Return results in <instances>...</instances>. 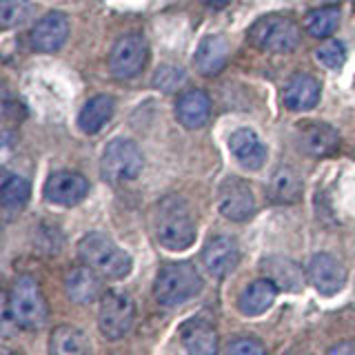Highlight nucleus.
Returning <instances> with one entry per match:
<instances>
[{
  "label": "nucleus",
  "mask_w": 355,
  "mask_h": 355,
  "mask_svg": "<svg viewBox=\"0 0 355 355\" xmlns=\"http://www.w3.org/2000/svg\"><path fill=\"white\" fill-rule=\"evenodd\" d=\"M277 297V286L266 280V277H260V280H253L238 297V309L244 315H262L266 309H271Z\"/></svg>",
  "instance_id": "aec40b11"
},
{
  "label": "nucleus",
  "mask_w": 355,
  "mask_h": 355,
  "mask_svg": "<svg viewBox=\"0 0 355 355\" xmlns=\"http://www.w3.org/2000/svg\"><path fill=\"white\" fill-rule=\"evenodd\" d=\"M202 262L207 271L216 277L229 275L240 262V249L238 242L229 236H216L211 238L202 249Z\"/></svg>",
  "instance_id": "ddd939ff"
},
{
  "label": "nucleus",
  "mask_w": 355,
  "mask_h": 355,
  "mask_svg": "<svg viewBox=\"0 0 355 355\" xmlns=\"http://www.w3.org/2000/svg\"><path fill=\"white\" fill-rule=\"evenodd\" d=\"M211 114V103L205 92L191 89V92L180 94L175 103V118L180 120V125L187 129H200L207 125Z\"/></svg>",
  "instance_id": "6ab92c4d"
},
{
  "label": "nucleus",
  "mask_w": 355,
  "mask_h": 355,
  "mask_svg": "<svg viewBox=\"0 0 355 355\" xmlns=\"http://www.w3.org/2000/svg\"><path fill=\"white\" fill-rule=\"evenodd\" d=\"M249 40L260 51L288 53L297 49L302 33H300V27L291 18L271 14L253 22V27L249 29Z\"/></svg>",
  "instance_id": "39448f33"
},
{
  "label": "nucleus",
  "mask_w": 355,
  "mask_h": 355,
  "mask_svg": "<svg viewBox=\"0 0 355 355\" xmlns=\"http://www.w3.org/2000/svg\"><path fill=\"white\" fill-rule=\"evenodd\" d=\"M114 98L111 96H94L89 98L80 116H78V127H80L85 133H89V136H94V133H98L100 129H103L107 122L111 120V116H114Z\"/></svg>",
  "instance_id": "5701e85b"
},
{
  "label": "nucleus",
  "mask_w": 355,
  "mask_h": 355,
  "mask_svg": "<svg viewBox=\"0 0 355 355\" xmlns=\"http://www.w3.org/2000/svg\"><path fill=\"white\" fill-rule=\"evenodd\" d=\"M300 147L313 158H324L338 151L340 133L327 122H304L300 125Z\"/></svg>",
  "instance_id": "dca6fc26"
},
{
  "label": "nucleus",
  "mask_w": 355,
  "mask_h": 355,
  "mask_svg": "<svg viewBox=\"0 0 355 355\" xmlns=\"http://www.w3.org/2000/svg\"><path fill=\"white\" fill-rule=\"evenodd\" d=\"M227 355H269L264 344L255 338H238L227 347Z\"/></svg>",
  "instance_id": "7c9ffc66"
},
{
  "label": "nucleus",
  "mask_w": 355,
  "mask_h": 355,
  "mask_svg": "<svg viewBox=\"0 0 355 355\" xmlns=\"http://www.w3.org/2000/svg\"><path fill=\"white\" fill-rule=\"evenodd\" d=\"M262 271L266 280H271L282 291H300L304 286L302 269L288 258H264Z\"/></svg>",
  "instance_id": "412c9836"
},
{
  "label": "nucleus",
  "mask_w": 355,
  "mask_h": 355,
  "mask_svg": "<svg viewBox=\"0 0 355 355\" xmlns=\"http://www.w3.org/2000/svg\"><path fill=\"white\" fill-rule=\"evenodd\" d=\"M155 240L166 251H187L196 242V222L180 196H166L155 205L153 214Z\"/></svg>",
  "instance_id": "f257e3e1"
},
{
  "label": "nucleus",
  "mask_w": 355,
  "mask_h": 355,
  "mask_svg": "<svg viewBox=\"0 0 355 355\" xmlns=\"http://www.w3.org/2000/svg\"><path fill=\"white\" fill-rule=\"evenodd\" d=\"M340 25V9L338 7H322L309 11L304 18V29L313 38H329Z\"/></svg>",
  "instance_id": "a878e982"
},
{
  "label": "nucleus",
  "mask_w": 355,
  "mask_h": 355,
  "mask_svg": "<svg viewBox=\"0 0 355 355\" xmlns=\"http://www.w3.org/2000/svg\"><path fill=\"white\" fill-rule=\"evenodd\" d=\"M89 193V180L78 171H53L44 182V198L51 205L76 207Z\"/></svg>",
  "instance_id": "9b49d317"
},
{
  "label": "nucleus",
  "mask_w": 355,
  "mask_h": 355,
  "mask_svg": "<svg viewBox=\"0 0 355 355\" xmlns=\"http://www.w3.org/2000/svg\"><path fill=\"white\" fill-rule=\"evenodd\" d=\"M269 196L275 202H297L300 196H302V180L297 178V173L288 166H280L269 184Z\"/></svg>",
  "instance_id": "393cba45"
},
{
  "label": "nucleus",
  "mask_w": 355,
  "mask_h": 355,
  "mask_svg": "<svg viewBox=\"0 0 355 355\" xmlns=\"http://www.w3.org/2000/svg\"><path fill=\"white\" fill-rule=\"evenodd\" d=\"M51 355H92V344L83 331L58 327L51 333Z\"/></svg>",
  "instance_id": "b1692460"
},
{
  "label": "nucleus",
  "mask_w": 355,
  "mask_h": 355,
  "mask_svg": "<svg viewBox=\"0 0 355 355\" xmlns=\"http://www.w3.org/2000/svg\"><path fill=\"white\" fill-rule=\"evenodd\" d=\"M78 258L85 266L94 269L98 275L111 277V280H122L131 273V255L122 251L118 244L105 233H87L78 242Z\"/></svg>",
  "instance_id": "f03ea898"
},
{
  "label": "nucleus",
  "mask_w": 355,
  "mask_h": 355,
  "mask_svg": "<svg viewBox=\"0 0 355 355\" xmlns=\"http://www.w3.org/2000/svg\"><path fill=\"white\" fill-rule=\"evenodd\" d=\"M284 107L291 111H309L320 103V83L309 73H295L284 87Z\"/></svg>",
  "instance_id": "a211bd4d"
},
{
  "label": "nucleus",
  "mask_w": 355,
  "mask_h": 355,
  "mask_svg": "<svg viewBox=\"0 0 355 355\" xmlns=\"http://www.w3.org/2000/svg\"><path fill=\"white\" fill-rule=\"evenodd\" d=\"M7 315L25 331H38L49 318V306L40 284L29 275H22L11 284L7 295Z\"/></svg>",
  "instance_id": "20e7f679"
},
{
  "label": "nucleus",
  "mask_w": 355,
  "mask_h": 355,
  "mask_svg": "<svg viewBox=\"0 0 355 355\" xmlns=\"http://www.w3.org/2000/svg\"><path fill=\"white\" fill-rule=\"evenodd\" d=\"M147 55L149 47L144 36H140V33H127V36H122L114 44V49L109 53V71L120 78V80H127V78L138 76L144 69Z\"/></svg>",
  "instance_id": "6e6552de"
},
{
  "label": "nucleus",
  "mask_w": 355,
  "mask_h": 355,
  "mask_svg": "<svg viewBox=\"0 0 355 355\" xmlns=\"http://www.w3.org/2000/svg\"><path fill=\"white\" fill-rule=\"evenodd\" d=\"M220 214L231 222H244L255 214V198L251 187L242 178L231 175L220 184L218 191Z\"/></svg>",
  "instance_id": "1a4fd4ad"
},
{
  "label": "nucleus",
  "mask_w": 355,
  "mask_h": 355,
  "mask_svg": "<svg viewBox=\"0 0 355 355\" xmlns=\"http://www.w3.org/2000/svg\"><path fill=\"white\" fill-rule=\"evenodd\" d=\"M64 291L76 304H92L96 300H103V280L89 266L71 269L64 277Z\"/></svg>",
  "instance_id": "f3484780"
},
{
  "label": "nucleus",
  "mask_w": 355,
  "mask_h": 355,
  "mask_svg": "<svg viewBox=\"0 0 355 355\" xmlns=\"http://www.w3.org/2000/svg\"><path fill=\"white\" fill-rule=\"evenodd\" d=\"M180 342L187 355H218L220 349L216 327L200 318L189 320L180 327Z\"/></svg>",
  "instance_id": "2eb2a0df"
},
{
  "label": "nucleus",
  "mask_w": 355,
  "mask_h": 355,
  "mask_svg": "<svg viewBox=\"0 0 355 355\" xmlns=\"http://www.w3.org/2000/svg\"><path fill=\"white\" fill-rule=\"evenodd\" d=\"M231 0H205V5L211 7V9H225Z\"/></svg>",
  "instance_id": "473e14b6"
},
{
  "label": "nucleus",
  "mask_w": 355,
  "mask_h": 355,
  "mask_svg": "<svg viewBox=\"0 0 355 355\" xmlns=\"http://www.w3.org/2000/svg\"><path fill=\"white\" fill-rule=\"evenodd\" d=\"M229 149L244 169L258 171L266 162V144L260 140V136L253 129H236L229 136Z\"/></svg>",
  "instance_id": "4468645a"
},
{
  "label": "nucleus",
  "mask_w": 355,
  "mask_h": 355,
  "mask_svg": "<svg viewBox=\"0 0 355 355\" xmlns=\"http://www.w3.org/2000/svg\"><path fill=\"white\" fill-rule=\"evenodd\" d=\"M33 14L29 0H0V25L3 29H14L25 25Z\"/></svg>",
  "instance_id": "cd10ccee"
},
{
  "label": "nucleus",
  "mask_w": 355,
  "mask_h": 355,
  "mask_svg": "<svg viewBox=\"0 0 355 355\" xmlns=\"http://www.w3.org/2000/svg\"><path fill=\"white\" fill-rule=\"evenodd\" d=\"M315 58L324 67H329V69H340L347 62V49H344L340 40H327L315 49Z\"/></svg>",
  "instance_id": "c85d7f7f"
},
{
  "label": "nucleus",
  "mask_w": 355,
  "mask_h": 355,
  "mask_svg": "<svg viewBox=\"0 0 355 355\" xmlns=\"http://www.w3.org/2000/svg\"><path fill=\"white\" fill-rule=\"evenodd\" d=\"M202 275L191 262H169L160 266L153 282V295L162 306H180L202 291Z\"/></svg>",
  "instance_id": "7ed1b4c3"
},
{
  "label": "nucleus",
  "mask_w": 355,
  "mask_h": 355,
  "mask_svg": "<svg viewBox=\"0 0 355 355\" xmlns=\"http://www.w3.org/2000/svg\"><path fill=\"white\" fill-rule=\"evenodd\" d=\"M31 184L22 175H7L0 187V202L7 211H20L29 202Z\"/></svg>",
  "instance_id": "bb28decb"
},
{
  "label": "nucleus",
  "mask_w": 355,
  "mask_h": 355,
  "mask_svg": "<svg viewBox=\"0 0 355 355\" xmlns=\"http://www.w3.org/2000/svg\"><path fill=\"white\" fill-rule=\"evenodd\" d=\"M136 322V304L127 291H107L100 300L98 327L107 340H122Z\"/></svg>",
  "instance_id": "0eeeda50"
},
{
  "label": "nucleus",
  "mask_w": 355,
  "mask_h": 355,
  "mask_svg": "<svg viewBox=\"0 0 355 355\" xmlns=\"http://www.w3.org/2000/svg\"><path fill=\"white\" fill-rule=\"evenodd\" d=\"M0 355H16V353H11L9 349H3V353H0Z\"/></svg>",
  "instance_id": "72a5a7b5"
},
{
  "label": "nucleus",
  "mask_w": 355,
  "mask_h": 355,
  "mask_svg": "<svg viewBox=\"0 0 355 355\" xmlns=\"http://www.w3.org/2000/svg\"><path fill=\"white\" fill-rule=\"evenodd\" d=\"M227 40L222 36H207L196 51V69L202 76H216L227 64Z\"/></svg>",
  "instance_id": "4be33fe9"
},
{
  "label": "nucleus",
  "mask_w": 355,
  "mask_h": 355,
  "mask_svg": "<svg viewBox=\"0 0 355 355\" xmlns=\"http://www.w3.org/2000/svg\"><path fill=\"white\" fill-rule=\"evenodd\" d=\"M142 166H144V160H142L138 144L127 138L111 140L103 151V160H100L103 178L111 184L136 180L142 173Z\"/></svg>",
  "instance_id": "423d86ee"
},
{
  "label": "nucleus",
  "mask_w": 355,
  "mask_h": 355,
  "mask_svg": "<svg viewBox=\"0 0 355 355\" xmlns=\"http://www.w3.org/2000/svg\"><path fill=\"white\" fill-rule=\"evenodd\" d=\"M306 277L320 295H336L347 284V269L331 253H315L306 266Z\"/></svg>",
  "instance_id": "9d476101"
},
{
  "label": "nucleus",
  "mask_w": 355,
  "mask_h": 355,
  "mask_svg": "<svg viewBox=\"0 0 355 355\" xmlns=\"http://www.w3.org/2000/svg\"><path fill=\"white\" fill-rule=\"evenodd\" d=\"M67 36H69V18L60 11H51V14L42 16L29 31V44L33 51L51 53L58 51Z\"/></svg>",
  "instance_id": "f8f14e48"
},
{
  "label": "nucleus",
  "mask_w": 355,
  "mask_h": 355,
  "mask_svg": "<svg viewBox=\"0 0 355 355\" xmlns=\"http://www.w3.org/2000/svg\"><path fill=\"white\" fill-rule=\"evenodd\" d=\"M327 355H355V340L338 342L336 347H331Z\"/></svg>",
  "instance_id": "2f4dec72"
},
{
  "label": "nucleus",
  "mask_w": 355,
  "mask_h": 355,
  "mask_svg": "<svg viewBox=\"0 0 355 355\" xmlns=\"http://www.w3.org/2000/svg\"><path fill=\"white\" fill-rule=\"evenodd\" d=\"M187 80V76L182 69H178V67H162V69L155 71V78H153V87L160 89V92H166L171 94L175 92L178 87Z\"/></svg>",
  "instance_id": "c756f323"
}]
</instances>
